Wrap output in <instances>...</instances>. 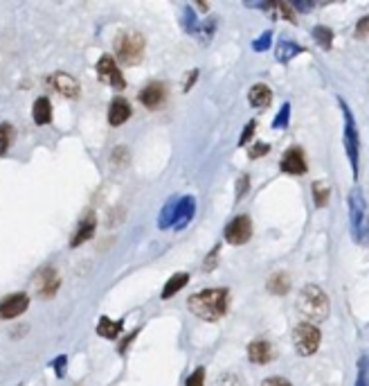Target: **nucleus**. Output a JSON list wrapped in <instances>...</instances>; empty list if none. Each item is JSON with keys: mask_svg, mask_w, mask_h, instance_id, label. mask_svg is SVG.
Instances as JSON below:
<instances>
[{"mask_svg": "<svg viewBox=\"0 0 369 386\" xmlns=\"http://www.w3.org/2000/svg\"><path fill=\"white\" fill-rule=\"evenodd\" d=\"M227 301H230V291L227 287H210L205 291L192 294L187 298V308L192 314H196L203 321H218L223 319L227 312Z\"/></svg>", "mask_w": 369, "mask_h": 386, "instance_id": "nucleus-1", "label": "nucleus"}, {"mask_svg": "<svg viewBox=\"0 0 369 386\" xmlns=\"http://www.w3.org/2000/svg\"><path fill=\"white\" fill-rule=\"evenodd\" d=\"M297 310L304 319L322 323L329 316V298L318 285H306L297 296Z\"/></svg>", "mask_w": 369, "mask_h": 386, "instance_id": "nucleus-2", "label": "nucleus"}, {"mask_svg": "<svg viewBox=\"0 0 369 386\" xmlns=\"http://www.w3.org/2000/svg\"><path fill=\"white\" fill-rule=\"evenodd\" d=\"M349 224H351V237L354 242L367 244L369 242V215H367V203L361 188L349 190Z\"/></svg>", "mask_w": 369, "mask_h": 386, "instance_id": "nucleus-3", "label": "nucleus"}, {"mask_svg": "<svg viewBox=\"0 0 369 386\" xmlns=\"http://www.w3.org/2000/svg\"><path fill=\"white\" fill-rule=\"evenodd\" d=\"M115 54L126 66H135L142 61L144 54V37L140 32H122L115 39Z\"/></svg>", "mask_w": 369, "mask_h": 386, "instance_id": "nucleus-4", "label": "nucleus"}, {"mask_svg": "<svg viewBox=\"0 0 369 386\" xmlns=\"http://www.w3.org/2000/svg\"><path fill=\"white\" fill-rule=\"evenodd\" d=\"M340 109L344 118V150H347L349 163L354 169V179L358 176V150H361V138H358V127H356V118L351 109L347 107V102L340 97Z\"/></svg>", "mask_w": 369, "mask_h": 386, "instance_id": "nucleus-5", "label": "nucleus"}, {"mask_svg": "<svg viewBox=\"0 0 369 386\" xmlns=\"http://www.w3.org/2000/svg\"><path fill=\"white\" fill-rule=\"evenodd\" d=\"M320 342H322V334H320V330H318L313 323H299L295 330H293L295 350L302 357L313 355L315 350L320 348Z\"/></svg>", "mask_w": 369, "mask_h": 386, "instance_id": "nucleus-6", "label": "nucleus"}, {"mask_svg": "<svg viewBox=\"0 0 369 386\" xmlns=\"http://www.w3.org/2000/svg\"><path fill=\"white\" fill-rule=\"evenodd\" d=\"M225 242L227 244H234V246H241L246 244L250 237H252V222L248 215H239L232 222L225 226Z\"/></svg>", "mask_w": 369, "mask_h": 386, "instance_id": "nucleus-7", "label": "nucleus"}, {"mask_svg": "<svg viewBox=\"0 0 369 386\" xmlns=\"http://www.w3.org/2000/svg\"><path fill=\"white\" fill-rule=\"evenodd\" d=\"M97 77L101 79L104 84H108V86L118 88V90H122L126 86L124 75L120 73V68H118V64H115V59L111 54H101V59L97 61Z\"/></svg>", "mask_w": 369, "mask_h": 386, "instance_id": "nucleus-8", "label": "nucleus"}, {"mask_svg": "<svg viewBox=\"0 0 369 386\" xmlns=\"http://www.w3.org/2000/svg\"><path fill=\"white\" fill-rule=\"evenodd\" d=\"M30 308V296L27 294H9L0 301V319H16L23 312Z\"/></svg>", "mask_w": 369, "mask_h": 386, "instance_id": "nucleus-9", "label": "nucleus"}, {"mask_svg": "<svg viewBox=\"0 0 369 386\" xmlns=\"http://www.w3.org/2000/svg\"><path fill=\"white\" fill-rule=\"evenodd\" d=\"M280 167L282 172L286 174H293V176H299V174H306V156L304 152L299 150V147H291V150H286L282 161H280Z\"/></svg>", "mask_w": 369, "mask_h": 386, "instance_id": "nucleus-10", "label": "nucleus"}, {"mask_svg": "<svg viewBox=\"0 0 369 386\" xmlns=\"http://www.w3.org/2000/svg\"><path fill=\"white\" fill-rule=\"evenodd\" d=\"M59 285H61V276H59V271H56V269L45 267L43 271H39V276H37V291H39V296L52 298L54 294L59 291Z\"/></svg>", "mask_w": 369, "mask_h": 386, "instance_id": "nucleus-11", "label": "nucleus"}, {"mask_svg": "<svg viewBox=\"0 0 369 386\" xmlns=\"http://www.w3.org/2000/svg\"><path fill=\"white\" fill-rule=\"evenodd\" d=\"M167 99V86L163 82H151L140 90V102L146 109H160Z\"/></svg>", "mask_w": 369, "mask_h": 386, "instance_id": "nucleus-12", "label": "nucleus"}, {"mask_svg": "<svg viewBox=\"0 0 369 386\" xmlns=\"http://www.w3.org/2000/svg\"><path fill=\"white\" fill-rule=\"evenodd\" d=\"M273 357H275V350L268 342H263V339H257V342H252L248 346V359L252 361V364L266 366L273 361Z\"/></svg>", "mask_w": 369, "mask_h": 386, "instance_id": "nucleus-13", "label": "nucleus"}, {"mask_svg": "<svg viewBox=\"0 0 369 386\" xmlns=\"http://www.w3.org/2000/svg\"><path fill=\"white\" fill-rule=\"evenodd\" d=\"M131 116H133V111H131L129 99L115 97L111 102V107H108V124H111V127H122V124L129 120Z\"/></svg>", "mask_w": 369, "mask_h": 386, "instance_id": "nucleus-14", "label": "nucleus"}, {"mask_svg": "<svg viewBox=\"0 0 369 386\" xmlns=\"http://www.w3.org/2000/svg\"><path fill=\"white\" fill-rule=\"evenodd\" d=\"M95 229H97V219L95 215H86V217L82 219V224H79V229L75 231L73 240H70V246H82L84 242H88L92 235H95Z\"/></svg>", "mask_w": 369, "mask_h": 386, "instance_id": "nucleus-15", "label": "nucleus"}, {"mask_svg": "<svg viewBox=\"0 0 369 386\" xmlns=\"http://www.w3.org/2000/svg\"><path fill=\"white\" fill-rule=\"evenodd\" d=\"M52 84L65 97H77L79 95V82L73 75H68V73H54Z\"/></svg>", "mask_w": 369, "mask_h": 386, "instance_id": "nucleus-16", "label": "nucleus"}, {"mask_svg": "<svg viewBox=\"0 0 369 386\" xmlns=\"http://www.w3.org/2000/svg\"><path fill=\"white\" fill-rule=\"evenodd\" d=\"M194 210H196V201H194V197H182V199H178V206H176V224H174V229H176V231L184 229V226L189 224V219L194 217Z\"/></svg>", "mask_w": 369, "mask_h": 386, "instance_id": "nucleus-17", "label": "nucleus"}, {"mask_svg": "<svg viewBox=\"0 0 369 386\" xmlns=\"http://www.w3.org/2000/svg\"><path fill=\"white\" fill-rule=\"evenodd\" d=\"M248 102L255 109H266V107H270V102H273V90L266 84H255L248 93Z\"/></svg>", "mask_w": 369, "mask_h": 386, "instance_id": "nucleus-18", "label": "nucleus"}, {"mask_svg": "<svg viewBox=\"0 0 369 386\" xmlns=\"http://www.w3.org/2000/svg\"><path fill=\"white\" fill-rule=\"evenodd\" d=\"M32 118L37 124H50L52 122V102L48 97H39L32 107Z\"/></svg>", "mask_w": 369, "mask_h": 386, "instance_id": "nucleus-19", "label": "nucleus"}, {"mask_svg": "<svg viewBox=\"0 0 369 386\" xmlns=\"http://www.w3.org/2000/svg\"><path fill=\"white\" fill-rule=\"evenodd\" d=\"M291 289V278H288L286 271H275V274L268 278V291L282 296V294H288Z\"/></svg>", "mask_w": 369, "mask_h": 386, "instance_id": "nucleus-20", "label": "nucleus"}, {"mask_svg": "<svg viewBox=\"0 0 369 386\" xmlns=\"http://www.w3.org/2000/svg\"><path fill=\"white\" fill-rule=\"evenodd\" d=\"M189 282V274H176V276H171L169 280H167V285H165V289H163V294H160V296H163V301H167V298H171V296H176V294L187 285Z\"/></svg>", "mask_w": 369, "mask_h": 386, "instance_id": "nucleus-21", "label": "nucleus"}, {"mask_svg": "<svg viewBox=\"0 0 369 386\" xmlns=\"http://www.w3.org/2000/svg\"><path fill=\"white\" fill-rule=\"evenodd\" d=\"M120 332H122V319L113 321V319H108V316H101L99 325H97V334L101 339H115Z\"/></svg>", "mask_w": 369, "mask_h": 386, "instance_id": "nucleus-22", "label": "nucleus"}, {"mask_svg": "<svg viewBox=\"0 0 369 386\" xmlns=\"http://www.w3.org/2000/svg\"><path fill=\"white\" fill-rule=\"evenodd\" d=\"M299 52H304L302 45H297L293 41H280V45H277V61L286 64V61L295 59Z\"/></svg>", "mask_w": 369, "mask_h": 386, "instance_id": "nucleus-23", "label": "nucleus"}, {"mask_svg": "<svg viewBox=\"0 0 369 386\" xmlns=\"http://www.w3.org/2000/svg\"><path fill=\"white\" fill-rule=\"evenodd\" d=\"M176 206H178V199L174 197L163 210H160V219H158L160 229H171V226L176 224Z\"/></svg>", "mask_w": 369, "mask_h": 386, "instance_id": "nucleus-24", "label": "nucleus"}, {"mask_svg": "<svg viewBox=\"0 0 369 386\" xmlns=\"http://www.w3.org/2000/svg\"><path fill=\"white\" fill-rule=\"evenodd\" d=\"M313 199H315V206L318 208H325L327 203H329V195H331V190H329V183L327 181H315L313 183Z\"/></svg>", "mask_w": 369, "mask_h": 386, "instance_id": "nucleus-25", "label": "nucleus"}, {"mask_svg": "<svg viewBox=\"0 0 369 386\" xmlns=\"http://www.w3.org/2000/svg\"><path fill=\"white\" fill-rule=\"evenodd\" d=\"M313 39L318 41L320 48L331 50V45H333V32L327 25H318V28H313Z\"/></svg>", "mask_w": 369, "mask_h": 386, "instance_id": "nucleus-26", "label": "nucleus"}, {"mask_svg": "<svg viewBox=\"0 0 369 386\" xmlns=\"http://www.w3.org/2000/svg\"><path fill=\"white\" fill-rule=\"evenodd\" d=\"M11 138H14V129H11L9 122H3L0 124V156H5L9 145H11Z\"/></svg>", "mask_w": 369, "mask_h": 386, "instance_id": "nucleus-27", "label": "nucleus"}, {"mask_svg": "<svg viewBox=\"0 0 369 386\" xmlns=\"http://www.w3.org/2000/svg\"><path fill=\"white\" fill-rule=\"evenodd\" d=\"M356 386H369V359L365 355L358 361V375H356Z\"/></svg>", "mask_w": 369, "mask_h": 386, "instance_id": "nucleus-28", "label": "nucleus"}, {"mask_svg": "<svg viewBox=\"0 0 369 386\" xmlns=\"http://www.w3.org/2000/svg\"><path fill=\"white\" fill-rule=\"evenodd\" d=\"M288 118H291V104L286 102V104L282 107V111L275 116L273 127H275V129H286V127H288Z\"/></svg>", "mask_w": 369, "mask_h": 386, "instance_id": "nucleus-29", "label": "nucleus"}, {"mask_svg": "<svg viewBox=\"0 0 369 386\" xmlns=\"http://www.w3.org/2000/svg\"><path fill=\"white\" fill-rule=\"evenodd\" d=\"M270 43H273V32H263L257 41H252V50H255V52H263V50L270 48Z\"/></svg>", "mask_w": 369, "mask_h": 386, "instance_id": "nucleus-30", "label": "nucleus"}, {"mask_svg": "<svg viewBox=\"0 0 369 386\" xmlns=\"http://www.w3.org/2000/svg\"><path fill=\"white\" fill-rule=\"evenodd\" d=\"M216 386H244V382H241V378L234 375V373H223V375L218 378Z\"/></svg>", "mask_w": 369, "mask_h": 386, "instance_id": "nucleus-31", "label": "nucleus"}, {"mask_svg": "<svg viewBox=\"0 0 369 386\" xmlns=\"http://www.w3.org/2000/svg\"><path fill=\"white\" fill-rule=\"evenodd\" d=\"M184 386H205V368H196L192 375L187 378V382H184Z\"/></svg>", "mask_w": 369, "mask_h": 386, "instance_id": "nucleus-32", "label": "nucleus"}, {"mask_svg": "<svg viewBox=\"0 0 369 386\" xmlns=\"http://www.w3.org/2000/svg\"><path fill=\"white\" fill-rule=\"evenodd\" d=\"M268 152H270V145L268 143H255L248 150V156L250 158H261V156H266Z\"/></svg>", "mask_w": 369, "mask_h": 386, "instance_id": "nucleus-33", "label": "nucleus"}, {"mask_svg": "<svg viewBox=\"0 0 369 386\" xmlns=\"http://www.w3.org/2000/svg\"><path fill=\"white\" fill-rule=\"evenodd\" d=\"M356 39H365V37H369V14L367 16H363L358 23H356Z\"/></svg>", "mask_w": 369, "mask_h": 386, "instance_id": "nucleus-34", "label": "nucleus"}, {"mask_svg": "<svg viewBox=\"0 0 369 386\" xmlns=\"http://www.w3.org/2000/svg\"><path fill=\"white\" fill-rule=\"evenodd\" d=\"M255 129H257V120H250V122L246 124L244 133H241V138H239V145H241V147L250 143V138H252V133H255Z\"/></svg>", "mask_w": 369, "mask_h": 386, "instance_id": "nucleus-35", "label": "nucleus"}, {"mask_svg": "<svg viewBox=\"0 0 369 386\" xmlns=\"http://www.w3.org/2000/svg\"><path fill=\"white\" fill-rule=\"evenodd\" d=\"M275 9L280 11V14L286 18V20H291V23H297V18H295V14H293V9H291V5H286V3H275Z\"/></svg>", "mask_w": 369, "mask_h": 386, "instance_id": "nucleus-36", "label": "nucleus"}, {"mask_svg": "<svg viewBox=\"0 0 369 386\" xmlns=\"http://www.w3.org/2000/svg\"><path fill=\"white\" fill-rule=\"evenodd\" d=\"M65 364H68V357L65 355L54 359V373H56V378H63L65 375Z\"/></svg>", "mask_w": 369, "mask_h": 386, "instance_id": "nucleus-37", "label": "nucleus"}, {"mask_svg": "<svg viewBox=\"0 0 369 386\" xmlns=\"http://www.w3.org/2000/svg\"><path fill=\"white\" fill-rule=\"evenodd\" d=\"M261 386H293V384L284 378H266L261 382Z\"/></svg>", "mask_w": 369, "mask_h": 386, "instance_id": "nucleus-38", "label": "nucleus"}, {"mask_svg": "<svg viewBox=\"0 0 369 386\" xmlns=\"http://www.w3.org/2000/svg\"><path fill=\"white\" fill-rule=\"evenodd\" d=\"M248 176H241L239 179V188H237V201H241V197H244L246 195V192H248Z\"/></svg>", "mask_w": 369, "mask_h": 386, "instance_id": "nucleus-39", "label": "nucleus"}, {"mask_svg": "<svg viewBox=\"0 0 369 386\" xmlns=\"http://www.w3.org/2000/svg\"><path fill=\"white\" fill-rule=\"evenodd\" d=\"M216 258H218V246H214V248H212V253H210V258L205 260V271H212V269H214Z\"/></svg>", "mask_w": 369, "mask_h": 386, "instance_id": "nucleus-40", "label": "nucleus"}, {"mask_svg": "<svg viewBox=\"0 0 369 386\" xmlns=\"http://www.w3.org/2000/svg\"><path fill=\"white\" fill-rule=\"evenodd\" d=\"M135 337H137V330H135V332H133V334H131L129 339H124V344L120 346V353H122V355L126 353V348H129V346H131V342H133V339H135Z\"/></svg>", "mask_w": 369, "mask_h": 386, "instance_id": "nucleus-41", "label": "nucleus"}, {"mask_svg": "<svg viewBox=\"0 0 369 386\" xmlns=\"http://www.w3.org/2000/svg\"><path fill=\"white\" fill-rule=\"evenodd\" d=\"M196 77H199V71H192V73H189V79H187V84H184V90H189V88L194 86Z\"/></svg>", "mask_w": 369, "mask_h": 386, "instance_id": "nucleus-42", "label": "nucleus"}, {"mask_svg": "<svg viewBox=\"0 0 369 386\" xmlns=\"http://www.w3.org/2000/svg\"><path fill=\"white\" fill-rule=\"evenodd\" d=\"M295 7H297L299 11H308V9H313V5H311V3H295Z\"/></svg>", "mask_w": 369, "mask_h": 386, "instance_id": "nucleus-43", "label": "nucleus"}]
</instances>
